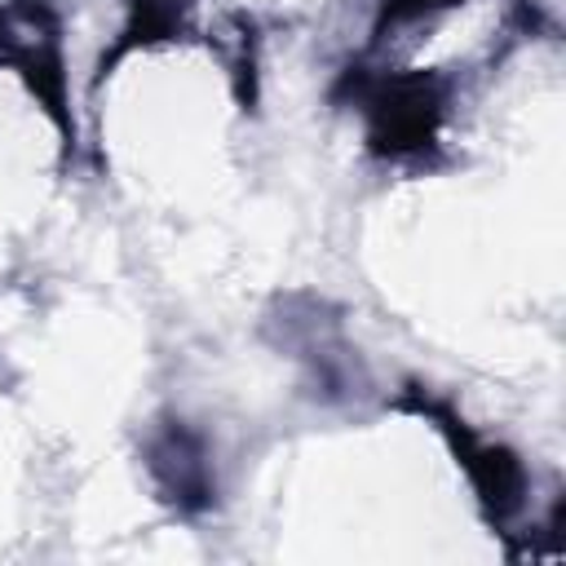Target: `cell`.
Listing matches in <instances>:
<instances>
[{"mask_svg": "<svg viewBox=\"0 0 566 566\" xmlns=\"http://www.w3.org/2000/svg\"><path fill=\"white\" fill-rule=\"evenodd\" d=\"M345 88L354 93L363 119H367V142L376 155L389 159H411L438 146L442 119H447V84L433 75H411V71H389V75H367L349 71Z\"/></svg>", "mask_w": 566, "mask_h": 566, "instance_id": "1", "label": "cell"}, {"mask_svg": "<svg viewBox=\"0 0 566 566\" xmlns=\"http://www.w3.org/2000/svg\"><path fill=\"white\" fill-rule=\"evenodd\" d=\"M407 402H411L424 420H433V429L451 442L460 469L469 473V486H473L482 513H486L491 522H509V517L526 504V469H522V460H517L509 447H500V442H482L464 420H455V411H451L447 402H433V398H424L420 389H411Z\"/></svg>", "mask_w": 566, "mask_h": 566, "instance_id": "2", "label": "cell"}, {"mask_svg": "<svg viewBox=\"0 0 566 566\" xmlns=\"http://www.w3.org/2000/svg\"><path fill=\"white\" fill-rule=\"evenodd\" d=\"M142 455H146V473L164 504H172L177 513L212 509L217 473H212V455L199 429H190L186 420H159L146 433Z\"/></svg>", "mask_w": 566, "mask_h": 566, "instance_id": "3", "label": "cell"}, {"mask_svg": "<svg viewBox=\"0 0 566 566\" xmlns=\"http://www.w3.org/2000/svg\"><path fill=\"white\" fill-rule=\"evenodd\" d=\"M464 0H380V13H376V35H385L389 27H402V22H420V18H433L442 9H455Z\"/></svg>", "mask_w": 566, "mask_h": 566, "instance_id": "4", "label": "cell"}]
</instances>
